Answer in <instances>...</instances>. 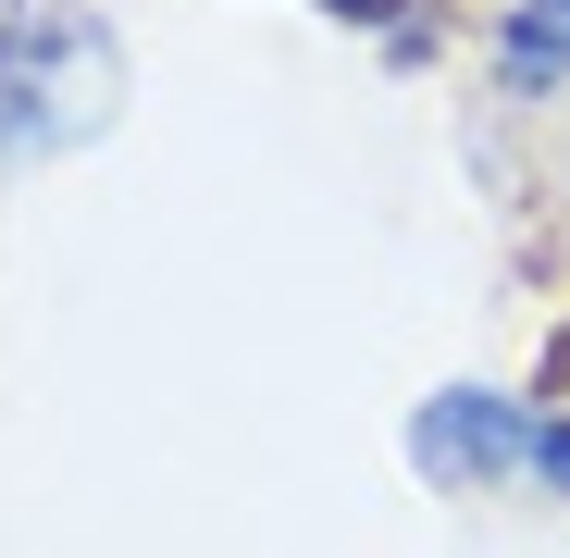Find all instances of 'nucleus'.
Returning a JSON list of instances; mask_svg holds the SVG:
<instances>
[{"label": "nucleus", "instance_id": "obj_1", "mask_svg": "<svg viewBox=\"0 0 570 558\" xmlns=\"http://www.w3.org/2000/svg\"><path fill=\"white\" fill-rule=\"evenodd\" d=\"M112 112V38L87 13H26L0 38V149H75Z\"/></svg>", "mask_w": 570, "mask_h": 558}, {"label": "nucleus", "instance_id": "obj_2", "mask_svg": "<svg viewBox=\"0 0 570 558\" xmlns=\"http://www.w3.org/2000/svg\"><path fill=\"white\" fill-rule=\"evenodd\" d=\"M533 434H546V422H521L497 385H446V398H422L410 459H422L434 484H484V472H521V459H533Z\"/></svg>", "mask_w": 570, "mask_h": 558}, {"label": "nucleus", "instance_id": "obj_3", "mask_svg": "<svg viewBox=\"0 0 570 558\" xmlns=\"http://www.w3.org/2000/svg\"><path fill=\"white\" fill-rule=\"evenodd\" d=\"M497 50H509V75H521V87L570 75V0H509V26H497Z\"/></svg>", "mask_w": 570, "mask_h": 558}, {"label": "nucleus", "instance_id": "obj_4", "mask_svg": "<svg viewBox=\"0 0 570 558\" xmlns=\"http://www.w3.org/2000/svg\"><path fill=\"white\" fill-rule=\"evenodd\" d=\"M558 347H570V335H558Z\"/></svg>", "mask_w": 570, "mask_h": 558}]
</instances>
